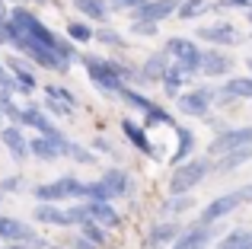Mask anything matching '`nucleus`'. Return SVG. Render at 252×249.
Instances as JSON below:
<instances>
[{
    "instance_id": "obj_30",
    "label": "nucleus",
    "mask_w": 252,
    "mask_h": 249,
    "mask_svg": "<svg viewBox=\"0 0 252 249\" xmlns=\"http://www.w3.org/2000/svg\"><path fill=\"white\" fill-rule=\"evenodd\" d=\"M214 249H252V230L249 227H236V230L223 233Z\"/></svg>"
},
{
    "instance_id": "obj_22",
    "label": "nucleus",
    "mask_w": 252,
    "mask_h": 249,
    "mask_svg": "<svg viewBox=\"0 0 252 249\" xmlns=\"http://www.w3.org/2000/svg\"><path fill=\"white\" fill-rule=\"evenodd\" d=\"M86 211H90V218L96 220V224H102L105 230H118V227L125 224V218L118 214V208L112 205V201H86Z\"/></svg>"
},
{
    "instance_id": "obj_9",
    "label": "nucleus",
    "mask_w": 252,
    "mask_h": 249,
    "mask_svg": "<svg viewBox=\"0 0 252 249\" xmlns=\"http://www.w3.org/2000/svg\"><path fill=\"white\" fill-rule=\"evenodd\" d=\"M195 38H198V42H208V45H217V48H233V45L243 42V32L236 29L233 23H223V19H217V23L198 26Z\"/></svg>"
},
{
    "instance_id": "obj_47",
    "label": "nucleus",
    "mask_w": 252,
    "mask_h": 249,
    "mask_svg": "<svg viewBox=\"0 0 252 249\" xmlns=\"http://www.w3.org/2000/svg\"><path fill=\"white\" fill-rule=\"evenodd\" d=\"M0 249H35V246H29V243H3Z\"/></svg>"
},
{
    "instance_id": "obj_21",
    "label": "nucleus",
    "mask_w": 252,
    "mask_h": 249,
    "mask_svg": "<svg viewBox=\"0 0 252 249\" xmlns=\"http://www.w3.org/2000/svg\"><path fill=\"white\" fill-rule=\"evenodd\" d=\"M252 160V144H246V147H236V150H227V154L214 156L211 160V173H236L240 166H246V163Z\"/></svg>"
},
{
    "instance_id": "obj_43",
    "label": "nucleus",
    "mask_w": 252,
    "mask_h": 249,
    "mask_svg": "<svg viewBox=\"0 0 252 249\" xmlns=\"http://www.w3.org/2000/svg\"><path fill=\"white\" fill-rule=\"evenodd\" d=\"M217 10H252V0H217Z\"/></svg>"
},
{
    "instance_id": "obj_13",
    "label": "nucleus",
    "mask_w": 252,
    "mask_h": 249,
    "mask_svg": "<svg viewBox=\"0 0 252 249\" xmlns=\"http://www.w3.org/2000/svg\"><path fill=\"white\" fill-rule=\"evenodd\" d=\"M230 70H233V58L223 55L217 45L201 51V77H208V80H227Z\"/></svg>"
},
{
    "instance_id": "obj_45",
    "label": "nucleus",
    "mask_w": 252,
    "mask_h": 249,
    "mask_svg": "<svg viewBox=\"0 0 252 249\" xmlns=\"http://www.w3.org/2000/svg\"><path fill=\"white\" fill-rule=\"evenodd\" d=\"M105 3H109L112 10H128V13H131L134 6H141L144 0H105Z\"/></svg>"
},
{
    "instance_id": "obj_24",
    "label": "nucleus",
    "mask_w": 252,
    "mask_h": 249,
    "mask_svg": "<svg viewBox=\"0 0 252 249\" xmlns=\"http://www.w3.org/2000/svg\"><path fill=\"white\" fill-rule=\"evenodd\" d=\"M19 124H23V128H35L38 134H48V137L58 134V124L51 122V115L42 112L38 106H26L23 115H19Z\"/></svg>"
},
{
    "instance_id": "obj_40",
    "label": "nucleus",
    "mask_w": 252,
    "mask_h": 249,
    "mask_svg": "<svg viewBox=\"0 0 252 249\" xmlns=\"http://www.w3.org/2000/svg\"><path fill=\"white\" fill-rule=\"evenodd\" d=\"M45 112L55 115V119H67V115L74 112V109L64 106V102H58V99H51V96H45Z\"/></svg>"
},
{
    "instance_id": "obj_50",
    "label": "nucleus",
    "mask_w": 252,
    "mask_h": 249,
    "mask_svg": "<svg viewBox=\"0 0 252 249\" xmlns=\"http://www.w3.org/2000/svg\"><path fill=\"white\" fill-rule=\"evenodd\" d=\"M246 19H249V26H252V10H246Z\"/></svg>"
},
{
    "instance_id": "obj_20",
    "label": "nucleus",
    "mask_w": 252,
    "mask_h": 249,
    "mask_svg": "<svg viewBox=\"0 0 252 249\" xmlns=\"http://www.w3.org/2000/svg\"><path fill=\"white\" fill-rule=\"evenodd\" d=\"M169 67V55H166V48L163 51H154V55L147 58V61L137 67V83L141 87H150V83H160V77H163V70Z\"/></svg>"
},
{
    "instance_id": "obj_48",
    "label": "nucleus",
    "mask_w": 252,
    "mask_h": 249,
    "mask_svg": "<svg viewBox=\"0 0 252 249\" xmlns=\"http://www.w3.org/2000/svg\"><path fill=\"white\" fill-rule=\"evenodd\" d=\"M246 67H249V74H252V55L246 58Z\"/></svg>"
},
{
    "instance_id": "obj_14",
    "label": "nucleus",
    "mask_w": 252,
    "mask_h": 249,
    "mask_svg": "<svg viewBox=\"0 0 252 249\" xmlns=\"http://www.w3.org/2000/svg\"><path fill=\"white\" fill-rule=\"evenodd\" d=\"M64 144H67V137L58 131V134H35L29 137V156H35V160L42 163H51L58 160V156H64Z\"/></svg>"
},
{
    "instance_id": "obj_53",
    "label": "nucleus",
    "mask_w": 252,
    "mask_h": 249,
    "mask_svg": "<svg viewBox=\"0 0 252 249\" xmlns=\"http://www.w3.org/2000/svg\"><path fill=\"white\" fill-rule=\"evenodd\" d=\"M0 201H3V192H0Z\"/></svg>"
},
{
    "instance_id": "obj_17",
    "label": "nucleus",
    "mask_w": 252,
    "mask_h": 249,
    "mask_svg": "<svg viewBox=\"0 0 252 249\" xmlns=\"http://www.w3.org/2000/svg\"><path fill=\"white\" fill-rule=\"evenodd\" d=\"M240 99H252V74L227 77L223 87L217 90V102H220V106H230V102H240Z\"/></svg>"
},
{
    "instance_id": "obj_26",
    "label": "nucleus",
    "mask_w": 252,
    "mask_h": 249,
    "mask_svg": "<svg viewBox=\"0 0 252 249\" xmlns=\"http://www.w3.org/2000/svg\"><path fill=\"white\" fill-rule=\"evenodd\" d=\"M6 67H10V74L16 77V87H19V93H35L38 90V80H35V74H32V67H29V58H6Z\"/></svg>"
},
{
    "instance_id": "obj_3",
    "label": "nucleus",
    "mask_w": 252,
    "mask_h": 249,
    "mask_svg": "<svg viewBox=\"0 0 252 249\" xmlns=\"http://www.w3.org/2000/svg\"><path fill=\"white\" fill-rule=\"evenodd\" d=\"M208 173H211V156L195 154V156H189V160L176 163L169 182H166L169 195H185V192H191V188H198V182L208 179Z\"/></svg>"
},
{
    "instance_id": "obj_19",
    "label": "nucleus",
    "mask_w": 252,
    "mask_h": 249,
    "mask_svg": "<svg viewBox=\"0 0 252 249\" xmlns=\"http://www.w3.org/2000/svg\"><path fill=\"white\" fill-rule=\"evenodd\" d=\"M99 179L105 182L112 201H115V198H128V195L134 192V179H131V173H128V169H122V166H109Z\"/></svg>"
},
{
    "instance_id": "obj_8",
    "label": "nucleus",
    "mask_w": 252,
    "mask_h": 249,
    "mask_svg": "<svg viewBox=\"0 0 252 249\" xmlns=\"http://www.w3.org/2000/svg\"><path fill=\"white\" fill-rule=\"evenodd\" d=\"M0 240H3V243H29L35 249L48 246L35 233V227H29L26 220H19V218H10V214H0Z\"/></svg>"
},
{
    "instance_id": "obj_2",
    "label": "nucleus",
    "mask_w": 252,
    "mask_h": 249,
    "mask_svg": "<svg viewBox=\"0 0 252 249\" xmlns=\"http://www.w3.org/2000/svg\"><path fill=\"white\" fill-rule=\"evenodd\" d=\"M80 64L86 67L90 83L96 90H102V93L118 96V90H122V87L137 83V67H134V64L109 61V58H99V55H80Z\"/></svg>"
},
{
    "instance_id": "obj_38",
    "label": "nucleus",
    "mask_w": 252,
    "mask_h": 249,
    "mask_svg": "<svg viewBox=\"0 0 252 249\" xmlns=\"http://www.w3.org/2000/svg\"><path fill=\"white\" fill-rule=\"evenodd\" d=\"M45 96H51V99L64 102V106H70V109L80 106V99L74 96V90H67V87H55V83H48V87H45Z\"/></svg>"
},
{
    "instance_id": "obj_52",
    "label": "nucleus",
    "mask_w": 252,
    "mask_h": 249,
    "mask_svg": "<svg viewBox=\"0 0 252 249\" xmlns=\"http://www.w3.org/2000/svg\"><path fill=\"white\" fill-rule=\"evenodd\" d=\"M45 249H64V246H51V243H48V246H45Z\"/></svg>"
},
{
    "instance_id": "obj_33",
    "label": "nucleus",
    "mask_w": 252,
    "mask_h": 249,
    "mask_svg": "<svg viewBox=\"0 0 252 249\" xmlns=\"http://www.w3.org/2000/svg\"><path fill=\"white\" fill-rule=\"evenodd\" d=\"M64 156H70L74 163H83V166H93V163H96V150L83 147V144L70 141V137H67V144H64Z\"/></svg>"
},
{
    "instance_id": "obj_28",
    "label": "nucleus",
    "mask_w": 252,
    "mask_h": 249,
    "mask_svg": "<svg viewBox=\"0 0 252 249\" xmlns=\"http://www.w3.org/2000/svg\"><path fill=\"white\" fill-rule=\"evenodd\" d=\"M70 3L77 6V13L86 19H96V23H109V13L112 6L105 3V0H70Z\"/></svg>"
},
{
    "instance_id": "obj_25",
    "label": "nucleus",
    "mask_w": 252,
    "mask_h": 249,
    "mask_svg": "<svg viewBox=\"0 0 252 249\" xmlns=\"http://www.w3.org/2000/svg\"><path fill=\"white\" fill-rule=\"evenodd\" d=\"M189 80H191V74H189V70H185L179 61H169V67L163 70V77H160V87H163V93H166L169 99H172V96H179V93H182V87H185Z\"/></svg>"
},
{
    "instance_id": "obj_42",
    "label": "nucleus",
    "mask_w": 252,
    "mask_h": 249,
    "mask_svg": "<svg viewBox=\"0 0 252 249\" xmlns=\"http://www.w3.org/2000/svg\"><path fill=\"white\" fill-rule=\"evenodd\" d=\"M93 150H96V154H105V156H115V160H118V150L112 147L109 137H96V141H93Z\"/></svg>"
},
{
    "instance_id": "obj_15",
    "label": "nucleus",
    "mask_w": 252,
    "mask_h": 249,
    "mask_svg": "<svg viewBox=\"0 0 252 249\" xmlns=\"http://www.w3.org/2000/svg\"><path fill=\"white\" fill-rule=\"evenodd\" d=\"M122 134H125V141H128L137 154H147V156H154V160H160V150H157L154 141H150L147 124H137L134 119H122Z\"/></svg>"
},
{
    "instance_id": "obj_46",
    "label": "nucleus",
    "mask_w": 252,
    "mask_h": 249,
    "mask_svg": "<svg viewBox=\"0 0 252 249\" xmlns=\"http://www.w3.org/2000/svg\"><path fill=\"white\" fill-rule=\"evenodd\" d=\"M6 80H13V74H10V70H6V64L3 61H0V87H3V83Z\"/></svg>"
},
{
    "instance_id": "obj_4",
    "label": "nucleus",
    "mask_w": 252,
    "mask_h": 249,
    "mask_svg": "<svg viewBox=\"0 0 252 249\" xmlns=\"http://www.w3.org/2000/svg\"><path fill=\"white\" fill-rule=\"evenodd\" d=\"M243 205H252V182L233 188V192L214 195V198L198 211V220H201V224H220L223 218H230V214H233L236 208H243Z\"/></svg>"
},
{
    "instance_id": "obj_39",
    "label": "nucleus",
    "mask_w": 252,
    "mask_h": 249,
    "mask_svg": "<svg viewBox=\"0 0 252 249\" xmlns=\"http://www.w3.org/2000/svg\"><path fill=\"white\" fill-rule=\"evenodd\" d=\"M131 32L137 38H154L160 32V23H150V19H131Z\"/></svg>"
},
{
    "instance_id": "obj_37",
    "label": "nucleus",
    "mask_w": 252,
    "mask_h": 249,
    "mask_svg": "<svg viewBox=\"0 0 252 249\" xmlns=\"http://www.w3.org/2000/svg\"><path fill=\"white\" fill-rule=\"evenodd\" d=\"M93 42H102V45H109V48H122V45H125V35L118 29H112V26H99L96 35H93Z\"/></svg>"
},
{
    "instance_id": "obj_16",
    "label": "nucleus",
    "mask_w": 252,
    "mask_h": 249,
    "mask_svg": "<svg viewBox=\"0 0 252 249\" xmlns=\"http://www.w3.org/2000/svg\"><path fill=\"white\" fill-rule=\"evenodd\" d=\"M179 0H144L141 6L131 10V19H150V23H163V19L176 16Z\"/></svg>"
},
{
    "instance_id": "obj_41",
    "label": "nucleus",
    "mask_w": 252,
    "mask_h": 249,
    "mask_svg": "<svg viewBox=\"0 0 252 249\" xmlns=\"http://www.w3.org/2000/svg\"><path fill=\"white\" fill-rule=\"evenodd\" d=\"M23 188V176H6V179H0V192L3 195H13Z\"/></svg>"
},
{
    "instance_id": "obj_49",
    "label": "nucleus",
    "mask_w": 252,
    "mask_h": 249,
    "mask_svg": "<svg viewBox=\"0 0 252 249\" xmlns=\"http://www.w3.org/2000/svg\"><path fill=\"white\" fill-rule=\"evenodd\" d=\"M0 45H6V35H3V29H0Z\"/></svg>"
},
{
    "instance_id": "obj_18",
    "label": "nucleus",
    "mask_w": 252,
    "mask_h": 249,
    "mask_svg": "<svg viewBox=\"0 0 252 249\" xmlns=\"http://www.w3.org/2000/svg\"><path fill=\"white\" fill-rule=\"evenodd\" d=\"M0 141H3L6 154L16 163H23L26 156H29V137L23 134V124H3V128H0Z\"/></svg>"
},
{
    "instance_id": "obj_32",
    "label": "nucleus",
    "mask_w": 252,
    "mask_h": 249,
    "mask_svg": "<svg viewBox=\"0 0 252 249\" xmlns=\"http://www.w3.org/2000/svg\"><path fill=\"white\" fill-rule=\"evenodd\" d=\"M208 10H211L208 0H179L176 19H182V23H195V19H198V16H204Z\"/></svg>"
},
{
    "instance_id": "obj_7",
    "label": "nucleus",
    "mask_w": 252,
    "mask_h": 249,
    "mask_svg": "<svg viewBox=\"0 0 252 249\" xmlns=\"http://www.w3.org/2000/svg\"><path fill=\"white\" fill-rule=\"evenodd\" d=\"M166 55L172 61H179L191 77L201 74V48H198V38H185V35H172L166 38Z\"/></svg>"
},
{
    "instance_id": "obj_35",
    "label": "nucleus",
    "mask_w": 252,
    "mask_h": 249,
    "mask_svg": "<svg viewBox=\"0 0 252 249\" xmlns=\"http://www.w3.org/2000/svg\"><path fill=\"white\" fill-rule=\"evenodd\" d=\"M80 233H83V237H90L93 240V243H96V246H105V243H109V230H105V227L102 224H96V220H83V224H80Z\"/></svg>"
},
{
    "instance_id": "obj_6",
    "label": "nucleus",
    "mask_w": 252,
    "mask_h": 249,
    "mask_svg": "<svg viewBox=\"0 0 252 249\" xmlns=\"http://www.w3.org/2000/svg\"><path fill=\"white\" fill-rule=\"evenodd\" d=\"M83 195V182L77 176H61L55 182H42V186L32 188V198L35 201H80Z\"/></svg>"
},
{
    "instance_id": "obj_12",
    "label": "nucleus",
    "mask_w": 252,
    "mask_h": 249,
    "mask_svg": "<svg viewBox=\"0 0 252 249\" xmlns=\"http://www.w3.org/2000/svg\"><path fill=\"white\" fill-rule=\"evenodd\" d=\"M179 233H182L179 218H160V220H154V224L147 227V233H144V249H169Z\"/></svg>"
},
{
    "instance_id": "obj_34",
    "label": "nucleus",
    "mask_w": 252,
    "mask_h": 249,
    "mask_svg": "<svg viewBox=\"0 0 252 249\" xmlns=\"http://www.w3.org/2000/svg\"><path fill=\"white\" fill-rule=\"evenodd\" d=\"M93 35H96V29H93L90 23H83V19H70L67 23V38L70 42L86 45V42H93Z\"/></svg>"
},
{
    "instance_id": "obj_36",
    "label": "nucleus",
    "mask_w": 252,
    "mask_h": 249,
    "mask_svg": "<svg viewBox=\"0 0 252 249\" xmlns=\"http://www.w3.org/2000/svg\"><path fill=\"white\" fill-rule=\"evenodd\" d=\"M144 124L147 128H172V115L163 106H154L150 112H144Z\"/></svg>"
},
{
    "instance_id": "obj_10",
    "label": "nucleus",
    "mask_w": 252,
    "mask_h": 249,
    "mask_svg": "<svg viewBox=\"0 0 252 249\" xmlns=\"http://www.w3.org/2000/svg\"><path fill=\"white\" fill-rule=\"evenodd\" d=\"M214 240H217V224H201V220H195V224L182 227V233L172 240L169 249H208Z\"/></svg>"
},
{
    "instance_id": "obj_31",
    "label": "nucleus",
    "mask_w": 252,
    "mask_h": 249,
    "mask_svg": "<svg viewBox=\"0 0 252 249\" xmlns=\"http://www.w3.org/2000/svg\"><path fill=\"white\" fill-rule=\"evenodd\" d=\"M118 96L125 99V106H131L134 112H141V115H144V112H150V109L157 106V102L150 99L147 93H141V90H134L131 83H128V87H122V90H118Z\"/></svg>"
},
{
    "instance_id": "obj_11",
    "label": "nucleus",
    "mask_w": 252,
    "mask_h": 249,
    "mask_svg": "<svg viewBox=\"0 0 252 249\" xmlns=\"http://www.w3.org/2000/svg\"><path fill=\"white\" fill-rule=\"evenodd\" d=\"M252 144V124H240V128H220L214 134V141L208 144V156L214 160V156L227 154V150H236V147H246Z\"/></svg>"
},
{
    "instance_id": "obj_27",
    "label": "nucleus",
    "mask_w": 252,
    "mask_h": 249,
    "mask_svg": "<svg viewBox=\"0 0 252 249\" xmlns=\"http://www.w3.org/2000/svg\"><path fill=\"white\" fill-rule=\"evenodd\" d=\"M32 220H38V224H45V227H70L67 208H58L55 201H38Z\"/></svg>"
},
{
    "instance_id": "obj_1",
    "label": "nucleus",
    "mask_w": 252,
    "mask_h": 249,
    "mask_svg": "<svg viewBox=\"0 0 252 249\" xmlns=\"http://www.w3.org/2000/svg\"><path fill=\"white\" fill-rule=\"evenodd\" d=\"M3 35H6V42H10L13 48H16L19 42H32V45H42V48L61 55L67 64H74L77 58H80L77 55V42L61 38L55 29H48L29 6H13L10 16H6V23H3Z\"/></svg>"
},
{
    "instance_id": "obj_51",
    "label": "nucleus",
    "mask_w": 252,
    "mask_h": 249,
    "mask_svg": "<svg viewBox=\"0 0 252 249\" xmlns=\"http://www.w3.org/2000/svg\"><path fill=\"white\" fill-rule=\"evenodd\" d=\"M32 3H51V0H32Z\"/></svg>"
},
{
    "instance_id": "obj_5",
    "label": "nucleus",
    "mask_w": 252,
    "mask_h": 249,
    "mask_svg": "<svg viewBox=\"0 0 252 249\" xmlns=\"http://www.w3.org/2000/svg\"><path fill=\"white\" fill-rule=\"evenodd\" d=\"M214 102H217V90L208 87V83L191 87V90H185V93L176 96V109L182 115H189V119H208Z\"/></svg>"
},
{
    "instance_id": "obj_44",
    "label": "nucleus",
    "mask_w": 252,
    "mask_h": 249,
    "mask_svg": "<svg viewBox=\"0 0 252 249\" xmlns=\"http://www.w3.org/2000/svg\"><path fill=\"white\" fill-rule=\"evenodd\" d=\"M70 249H102V246H96L90 237H83V233H77L74 240H70Z\"/></svg>"
},
{
    "instance_id": "obj_23",
    "label": "nucleus",
    "mask_w": 252,
    "mask_h": 249,
    "mask_svg": "<svg viewBox=\"0 0 252 249\" xmlns=\"http://www.w3.org/2000/svg\"><path fill=\"white\" fill-rule=\"evenodd\" d=\"M195 150H198L195 131L185 128V124H176V150L169 154V163L176 166V163H182V160H189V156H195Z\"/></svg>"
},
{
    "instance_id": "obj_29",
    "label": "nucleus",
    "mask_w": 252,
    "mask_h": 249,
    "mask_svg": "<svg viewBox=\"0 0 252 249\" xmlns=\"http://www.w3.org/2000/svg\"><path fill=\"white\" fill-rule=\"evenodd\" d=\"M191 208H195V198H191L189 192L185 195H166V201L160 205V218H182Z\"/></svg>"
}]
</instances>
